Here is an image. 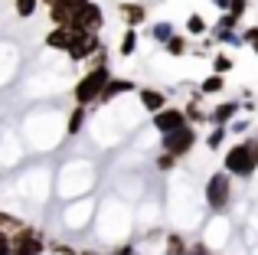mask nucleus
Instances as JSON below:
<instances>
[{
	"label": "nucleus",
	"mask_w": 258,
	"mask_h": 255,
	"mask_svg": "<svg viewBox=\"0 0 258 255\" xmlns=\"http://www.w3.org/2000/svg\"><path fill=\"white\" fill-rule=\"evenodd\" d=\"M46 43H49L52 49L69 52L72 59H85V56H92V52L98 49L95 33H85V30H79V26H56V30L46 36Z\"/></svg>",
	"instance_id": "f257e3e1"
},
{
	"label": "nucleus",
	"mask_w": 258,
	"mask_h": 255,
	"mask_svg": "<svg viewBox=\"0 0 258 255\" xmlns=\"http://www.w3.org/2000/svg\"><path fill=\"white\" fill-rule=\"evenodd\" d=\"M255 167H258V147L255 144H235L232 151L226 154V173L248 177Z\"/></svg>",
	"instance_id": "f03ea898"
},
{
	"label": "nucleus",
	"mask_w": 258,
	"mask_h": 255,
	"mask_svg": "<svg viewBox=\"0 0 258 255\" xmlns=\"http://www.w3.org/2000/svg\"><path fill=\"white\" fill-rule=\"evenodd\" d=\"M111 79V72L105 69V66H98V69H92L88 76L82 79V82L76 85V102L79 105H88V102H95L98 98V92L105 89V82Z\"/></svg>",
	"instance_id": "7ed1b4c3"
},
{
	"label": "nucleus",
	"mask_w": 258,
	"mask_h": 255,
	"mask_svg": "<svg viewBox=\"0 0 258 255\" xmlns=\"http://www.w3.org/2000/svg\"><path fill=\"white\" fill-rule=\"evenodd\" d=\"M196 144V131L189 124H180L173 128V131L164 134V151L173 154V157H183V154H189V147Z\"/></svg>",
	"instance_id": "20e7f679"
},
{
	"label": "nucleus",
	"mask_w": 258,
	"mask_h": 255,
	"mask_svg": "<svg viewBox=\"0 0 258 255\" xmlns=\"http://www.w3.org/2000/svg\"><path fill=\"white\" fill-rule=\"evenodd\" d=\"M39 252H46L43 236H39L36 229H23V226H20L17 236L10 239V255H39Z\"/></svg>",
	"instance_id": "39448f33"
},
{
	"label": "nucleus",
	"mask_w": 258,
	"mask_h": 255,
	"mask_svg": "<svg viewBox=\"0 0 258 255\" xmlns=\"http://www.w3.org/2000/svg\"><path fill=\"white\" fill-rule=\"evenodd\" d=\"M229 197H232V183H229V173H213L206 183V203L213 206V210H222V206L229 203Z\"/></svg>",
	"instance_id": "423d86ee"
},
{
	"label": "nucleus",
	"mask_w": 258,
	"mask_h": 255,
	"mask_svg": "<svg viewBox=\"0 0 258 255\" xmlns=\"http://www.w3.org/2000/svg\"><path fill=\"white\" fill-rule=\"evenodd\" d=\"M85 0H49V10H52V23L56 26H76L79 17V7Z\"/></svg>",
	"instance_id": "0eeeda50"
},
{
	"label": "nucleus",
	"mask_w": 258,
	"mask_h": 255,
	"mask_svg": "<svg viewBox=\"0 0 258 255\" xmlns=\"http://www.w3.org/2000/svg\"><path fill=\"white\" fill-rule=\"evenodd\" d=\"M101 23H105V17H101V7L98 4H85L79 7V17H76V26L79 30H85V33H95V30H101Z\"/></svg>",
	"instance_id": "6e6552de"
},
{
	"label": "nucleus",
	"mask_w": 258,
	"mask_h": 255,
	"mask_svg": "<svg viewBox=\"0 0 258 255\" xmlns=\"http://www.w3.org/2000/svg\"><path fill=\"white\" fill-rule=\"evenodd\" d=\"M154 124H157V131L160 134H167V131H173V128H180V124H186V118H183V111L180 108H160V111H154Z\"/></svg>",
	"instance_id": "1a4fd4ad"
},
{
	"label": "nucleus",
	"mask_w": 258,
	"mask_h": 255,
	"mask_svg": "<svg viewBox=\"0 0 258 255\" xmlns=\"http://www.w3.org/2000/svg\"><path fill=\"white\" fill-rule=\"evenodd\" d=\"M124 92H134V82H131V79H108L105 89L98 92V98H101V102H111V98L124 95Z\"/></svg>",
	"instance_id": "9d476101"
},
{
	"label": "nucleus",
	"mask_w": 258,
	"mask_h": 255,
	"mask_svg": "<svg viewBox=\"0 0 258 255\" xmlns=\"http://www.w3.org/2000/svg\"><path fill=\"white\" fill-rule=\"evenodd\" d=\"M164 102H167V98L160 95L157 89H144V92H141V105H144L147 111H160V108H164Z\"/></svg>",
	"instance_id": "9b49d317"
},
{
	"label": "nucleus",
	"mask_w": 258,
	"mask_h": 255,
	"mask_svg": "<svg viewBox=\"0 0 258 255\" xmlns=\"http://www.w3.org/2000/svg\"><path fill=\"white\" fill-rule=\"evenodd\" d=\"M235 111H239V102H222V105H219V108H216L209 118H213L216 124H229V118H232Z\"/></svg>",
	"instance_id": "f8f14e48"
},
{
	"label": "nucleus",
	"mask_w": 258,
	"mask_h": 255,
	"mask_svg": "<svg viewBox=\"0 0 258 255\" xmlns=\"http://www.w3.org/2000/svg\"><path fill=\"white\" fill-rule=\"evenodd\" d=\"M121 13H124V20H127L131 26L144 20V7H141V4H121Z\"/></svg>",
	"instance_id": "ddd939ff"
},
{
	"label": "nucleus",
	"mask_w": 258,
	"mask_h": 255,
	"mask_svg": "<svg viewBox=\"0 0 258 255\" xmlns=\"http://www.w3.org/2000/svg\"><path fill=\"white\" fill-rule=\"evenodd\" d=\"M164 43H167V52H170V56H183V52H186V39H183V36H173V33H170Z\"/></svg>",
	"instance_id": "4468645a"
},
{
	"label": "nucleus",
	"mask_w": 258,
	"mask_h": 255,
	"mask_svg": "<svg viewBox=\"0 0 258 255\" xmlns=\"http://www.w3.org/2000/svg\"><path fill=\"white\" fill-rule=\"evenodd\" d=\"M82 124H85V105H79V108L72 111V118H69V124H66V128H69V134H79V131H82Z\"/></svg>",
	"instance_id": "2eb2a0df"
},
{
	"label": "nucleus",
	"mask_w": 258,
	"mask_h": 255,
	"mask_svg": "<svg viewBox=\"0 0 258 255\" xmlns=\"http://www.w3.org/2000/svg\"><path fill=\"white\" fill-rule=\"evenodd\" d=\"M134 49H138V33L127 30V33H124V39H121V56H131Z\"/></svg>",
	"instance_id": "dca6fc26"
},
{
	"label": "nucleus",
	"mask_w": 258,
	"mask_h": 255,
	"mask_svg": "<svg viewBox=\"0 0 258 255\" xmlns=\"http://www.w3.org/2000/svg\"><path fill=\"white\" fill-rule=\"evenodd\" d=\"M167 255H186V242L180 236H170L167 239Z\"/></svg>",
	"instance_id": "f3484780"
},
{
	"label": "nucleus",
	"mask_w": 258,
	"mask_h": 255,
	"mask_svg": "<svg viewBox=\"0 0 258 255\" xmlns=\"http://www.w3.org/2000/svg\"><path fill=\"white\" fill-rule=\"evenodd\" d=\"M33 10H36V0H17V13L20 17H33Z\"/></svg>",
	"instance_id": "a211bd4d"
},
{
	"label": "nucleus",
	"mask_w": 258,
	"mask_h": 255,
	"mask_svg": "<svg viewBox=\"0 0 258 255\" xmlns=\"http://www.w3.org/2000/svg\"><path fill=\"white\" fill-rule=\"evenodd\" d=\"M226 141V124H216V131L209 134V147H219Z\"/></svg>",
	"instance_id": "6ab92c4d"
},
{
	"label": "nucleus",
	"mask_w": 258,
	"mask_h": 255,
	"mask_svg": "<svg viewBox=\"0 0 258 255\" xmlns=\"http://www.w3.org/2000/svg\"><path fill=\"white\" fill-rule=\"evenodd\" d=\"M186 30L189 33H206V20H203V17H189L186 20Z\"/></svg>",
	"instance_id": "aec40b11"
},
{
	"label": "nucleus",
	"mask_w": 258,
	"mask_h": 255,
	"mask_svg": "<svg viewBox=\"0 0 258 255\" xmlns=\"http://www.w3.org/2000/svg\"><path fill=\"white\" fill-rule=\"evenodd\" d=\"M222 89V76L216 72V76H209L206 82H203V92H219Z\"/></svg>",
	"instance_id": "412c9836"
},
{
	"label": "nucleus",
	"mask_w": 258,
	"mask_h": 255,
	"mask_svg": "<svg viewBox=\"0 0 258 255\" xmlns=\"http://www.w3.org/2000/svg\"><path fill=\"white\" fill-rule=\"evenodd\" d=\"M219 43H229V46H242V36H235L232 30H219Z\"/></svg>",
	"instance_id": "4be33fe9"
},
{
	"label": "nucleus",
	"mask_w": 258,
	"mask_h": 255,
	"mask_svg": "<svg viewBox=\"0 0 258 255\" xmlns=\"http://www.w3.org/2000/svg\"><path fill=\"white\" fill-rule=\"evenodd\" d=\"M226 13H232L235 20L242 17V13H245V0H229V7H226Z\"/></svg>",
	"instance_id": "5701e85b"
},
{
	"label": "nucleus",
	"mask_w": 258,
	"mask_h": 255,
	"mask_svg": "<svg viewBox=\"0 0 258 255\" xmlns=\"http://www.w3.org/2000/svg\"><path fill=\"white\" fill-rule=\"evenodd\" d=\"M229 69H232V59H229V56H216V72H219V76H226Z\"/></svg>",
	"instance_id": "b1692460"
},
{
	"label": "nucleus",
	"mask_w": 258,
	"mask_h": 255,
	"mask_svg": "<svg viewBox=\"0 0 258 255\" xmlns=\"http://www.w3.org/2000/svg\"><path fill=\"white\" fill-rule=\"evenodd\" d=\"M167 36H170V23H157V26H154V39H160V43H164Z\"/></svg>",
	"instance_id": "393cba45"
},
{
	"label": "nucleus",
	"mask_w": 258,
	"mask_h": 255,
	"mask_svg": "<svg viewBox=\"0 0 258 255\" xmlns=\"http://www.w3.org/2000/svg\"><path fill=\"white\" fill-rule=\"evenodd\" d=\"M173 160H176L173 154H164V157L157 160V167H160V170H170V167H173Z\"/></svg>",
	"instance_id": "a878e982"
},
{
	"label": "nucleus",
	"mask_w": 258,
	"mask_h": 255,
	"mask_svg": "<svg viewBox=\"0 0 258 255\" xmlns=\"http://www.w3.org/2000/svg\"><path fill=\"white\" fill-rule=\"evenodd\" d=\"M114 255H134V249H121V252H114Z\"/></svg>",
	"instance_id": "bb28decb"
},
{
	"label": "nucleus",
	"mask_w": 258,
	"mask_h": 255,
	"mask_svg": "<svg viewBox=\"0 0 258 255\" xmlns=\"http://www.w3.org/2000/svg\"><path fill=\"white\" fill-rule=\"evenodd\" d=\"M216 7H222V10H226V7H229V0H216Z\"/></svg>",
	"instance_id": "cd10ccee"
},
{
	"label": "nucleus",
	"mask_w": 258,
	"mask_h": 255,
	"mask_svg": "<svg viewBox=\"0 0 258 255\" xmlns=\"http://www.w3.org/2000/svg\"><path fill=\"white\" fill-rule=\"evenodd\" d=\"M252 49H255V52H258V43H255V46H252Z\"/></svg>",
	"instance_id": "c85d7f7f"
},
{
	"label": "nucleus",
	"mask_w": 258,
	"mask_h": 255,
	"mask_svg": "<svg viewBox=\"0 0 258 255\" xmlns=\"http://www.w3.org/2000/svg\"><path fill=\"white\" fill-rule=\"evenodd\" d=\"M255 147H258V141H255Z\"/></svg>",
	"instance_id": "c756f323"
},
{
	"label": "nucleus",
	"mask_w": 258,
	"mask_h": 255,
	"mask_svg": "<svg viewBox=\"0 0 258 255\" xmlns=\"http://www.w3.org/2000/svg\"><path fill=\"white\" fill-rule=\"evenodd\" d=\"M88 255H92V252H88Z\"/></svg>",
	"instance_id": "7c9ffc66"
}]
</instances>
